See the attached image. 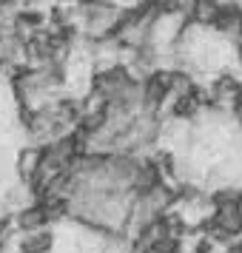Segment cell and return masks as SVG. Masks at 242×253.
Returning a JSON list of instances; mask_svg holds the SVG:
<instances>
[{
	"instance_id": "obj_1",
	"label": "cell",
	"mask_w": 242,
	"mask_h": 253,
	"mask_svg": "<svg viewBox=\"0 0 242 253\" xmlns=\"http://www.w3.org/2000/svg\"><path fill=\"white\" fill-rule=\"evenodd\" d=\"M51 245H54V236H51L48 225L35 230H20V242H17L20 253H48Z\"/></svg>"
},
{
	"instance_id": "obj_2",
	"label": "cell",
	"mask_w": 242,
	"mask_h": 253,
	"mask_svg": "<svg viewBox=\"0 0 242 253\" xmlns=\"http://www.w3.org/2000/svg\"><path fill=\"white\" fill-rule=\"evenodd\" d=\"M222 253H242V242H237V245H231L228 251H222Z\"/></svg>"
}]
</instances>
